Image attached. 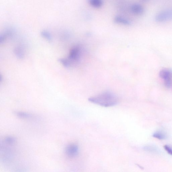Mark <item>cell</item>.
Returning a JSON list of instances; mask_svg holds the SVG:
<instances>
[{
  "instance_id": "obj_4",
  "label": "cell",
  "mask_w": 172,
  "mask_h": 172,
  "mask_svg": "<svg viewBox=\"0 0 172 172\" xmlns=\"http://www.w3.org/2000/svg\"><path fill=\"white\" fill-rule=\"evenodd\" d=\"M80 50L78 47H75L71 49L70 51L69 58L70 59L77 61L79 58Z\"/></svg>"
},
{
  "instance_id": "obj_6",
  "label": "cell",
  "mask_w": 172,
  "mask_h": 172,
  "mask_svg": "<svg viewBox=\"0 0 172 172\" xmlns=\"http://www.w3.org/2000/svg\"><path fill=\"white\" fill-rule=\"evenodd\" d=\"M68 153L71 157L76 156L78 153V148L77 145H69L67 149Z\"/></svg>"
},
{
  "instance_id": "obj_1",
  "label": "cell",
  "mask_w": 172,
  "mask_h": 172,
  "mask_svg": "<svg viewBox=\"0 0 172 172\" xmlns=\"http://www.w3.org/2000/svg\"><path fill=\"white\" fill-rule=\"evenodd\" d=\"M91 102L105 107L115 105L118 102V98L113 93L105 92L89 98Z\"/></svg>"
},
{
  "instance_id": "obj_9",
  "label": "cell",
  "mask_w": 172,
  "mask_h": 172,
  "mask_svg": "<svg viewBox=\"0 0 172 172\" xmlns=\"http://www.w3.org/2000/svg\"><path fill=\"white\" fill-rule=\"evenodd\" d=\"M14 53L17 57L19 59H22L24 56V51L23 49L20 47H17L14 49Z\"/></svg>"
},
{
  "instance_id": "obj_12",
  "label": "cell",
  "mask_w": 172,
  "mask_h": 172,
  "mask_svg": "<svg viewBox=\"0 0 172 172\" xmlns=\"http://www.w3.org/2000/svg\"><path fill=\"white\" fill-rule=\"evenodd\" d=\"M41 35L45 38L48 41H51L52 39L51 35L50 33L47 31L44 30L41 32Z\"/></svg>"
},
{
  "instance_id": "obj_3",
  "label": "cell",
  "mask_w": 172,
  "mask_h": 172,
  "mask_svg": "<svg viewBox=\"0 0 172 172\" xmlns=\"http://www.w3.org/2000/svg\"><path fill=\"white\" fill-rule=\"evenodd\" d=\"M172 17V11H164L157 14L156 19L159 21L167 20Z\"/></svg>"
},
{
  "instance_id": "obj_13",
  "label": "cell",
  "mask_w": 172,
  "mask_h": 172,
  "mask_svg": "<svg viewBox=\"0 0 172 172\" xmlns=\"http://www.w3.org/2000/svg\"><path fill=\"white\" fill-rule=\"evenodd\" d=\"M58 61L66 67H68L70 65L69 61L67 59H65V58H60L58 59Z\"/></svg>"
},
{
  "instance_id": "obj_10",
  "label": "cell",
  "mask_w": 172,
  "mask_h": 172,
  "mask_svg": "<svg viewBox=\"0 0 172 172\" xmlns=\"http://www.w3.org/2000/svg\"><path fill=\"white\" fill-rule=\"evenodd\" d=\"M89 3L92 7L99 8L102 5L103 3L100 0H91L89 1Z\"/></svg>"
},
{
  "instance_id": "obj_8",
  "label": "cell",
  "mask_w": 172,
  "mask_h": 172,
  "mask_svg": "<svg viewBox=\"0 0 172 172\" xmlns=\"http://www.w3.org/2000/svg\"><path fill=\"white\" fill-rule=\"evenodd\" d=\"M154 138L160 140H164L167 139V136L166 134L161 131H157L154 133L153 135Z\"/></svg>"
},
{
  "instance_id": "obj_7",
  "label": "cell",
  "mask_w": 172,
  "mask_h": 172,
  "mask_svg": "<svg viewBox=\"0 0 172 172\" xmlns=\"http://www.w3.org/2000/svg\"><path fill=\"white\" fill-rule=\"evenodd\" d=\"M114 20V21L117 23L125 25H129L130 24V22L129 20L121 17L116 16L115 17Z\"/></svg>"
},
{
  "instance_id": "obj_5",
  "label": "cell",
  "mask_w": 172,
  "mask_h": 172,
  "mask_svg": "<svg viewBox=\"0 0 172 172\" xmlns=\"http://www.w3.org/2000/svg\"><path fill=\"white\" fill-rule=\"evenodd\" d=\"M131 11L133 13L136 14H140L142 13L144 8L142 6L139 4L133 5L131 7Z\"/></svg>"
},
{
  "instance_id": "obj_14",
  "label": "cell",
  "mask_w": 172,
  "mask_h": 172,
  "mask_svg": "<svg viewBox=\"0 0 172 172\" xmlns=\"http://www.w3.org/2000/svg\"><path fill=\"white\" fill-rule=\"evenodd\" d=\"M165 150L167 152L172 156V148L168 145H165L164 146Z\"/></svg>"
},
{
  "instance_id": "obj_2",
  "label": "cell",
  "mask_w": 172,
  "mask_h": 172,
  "mask_svg": "<svg viewBox=\"0 0 172 172\" xmlns=\"http://www.w3.org/2000/svg\"><path fill=\"white\" fill-rule=\"evenodd\" d=\"M160 77L164 81L165 85L170 88L172 86V70L170 69L165 68L161 70L159 73Z\"/></svg>"
},
{
  "instance_id": "obj_11",
  "label": "cell",
  "mask_w": 172,
  "mask_h": 172,
  "mask_svg": "<svg viewBox=\"0 0 172 172\" xmlns=\"http://www.w3.org/2000/svg\"><path fill=\"white\" fill-rule=\"evenodd\" d=\"M15 114L19 117L24 118H31L32 116L30 114L22 112H16Z\"/></svg>"
}]
</instances>
